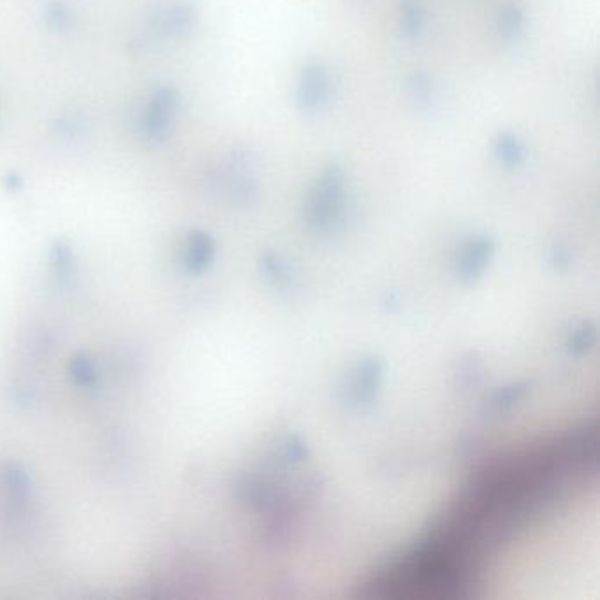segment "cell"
Here are the masks:
<instances>
[{
    "label": "cell",
    "mask_w": 600,
    "mask_h": 600,
    "mask_svg": "<svg viewBox=\"0 0 600 600\" xmlns=\"http://www.w3.org/2000/svg\"><path fill=\"white\" fill-rule=\"evenodd\" d=\"M405 92L409 99L412 100L419 109L429 111L437 104V85L435 79L428 75L426 71H412L405 76Z\"/></svg>",
    "instance_id": "52a82bcc"
},
{
    "label": "cell",
    "mask_w": 600,
    "mask_h": 600,
    "mask_svg": "<svg viewBox=\"0 0 600 600\" xmlns=\"http://www.w3.org/2000/svg\"><path fill=\"white\" fill-rule=\"evenodd\" d=\"M335 75L331 67L317 58L301 66L296 81V106L303 115H321L335 98Z\"/></svg>",
    "instance_id": "7a4b0ae2"
},
{
    "label": "cell",
    "mask_w": 600,
    "mask_h": 600,
    "mask_svg": "<svg viewBox=\"0 0 600 600\" xmlns=\"http://www.w3.org/2000/svg\"><path fill=\"white\" fill-rule=\"evenodd\" d=\"M69 374L73 377L76 386L90 389L98 382V370L94 361L87 354H76L69 363Z\"/></svg>",
    "instance_id": "9c48e42d"
},
{
    "label": "cell",
    "mask_w": 600,
    "mask_h": 600,
    "mask_svg": "<svg viewBox=\"0 0 600 600\" xmlns=\"http://www.w3.org/2000/svg\"><path fill=\"white\" fill-rule=\"evenodd\" d=\"M491 153L503 170H520L526 160L525 141L518 132L502 129L491 140Z\"/></svg>",
    "instance_id": "5b68a950"
},
{
    "label": "cell",
    "mask_w": 600,
    "mask_h": 600,
    "mask_svg": "<svg viewBox=\"0 0 600 600\" xmlns=\"http://www.w3.org/2000/svg\"><path fill=\"white\" fill-rule=\"evenodd\" d=\"M398 22L403 37L407 41H418L425 34L428 13L421 0H400Z\"/></svg>",
    "instance_id": "ba28073f"
},
{
    "label": "cell",
    "mask_w": 600,
    "mask_h": 600,
    "mask_svg": "<svg viewBox=\"0 0 600 600\" xmlns=\"http://www.w3.org/2000/svg\"><path fill=\"white\" fill-rule=\"evenodd\" d=\"M497 32L503 43H518L525 36L528 15L520 2H505L497 13Z\"/></svg>",
    "instance_id": "8992f818"
},
{
    "label": "cell",
    "mask_w": 600,
    "mask_h": 600,
    "mask_svg": "<svg viewBox=\"0 0 600 600\" xmlns=\"http://www.w3.org/2000/svg\"><path fill=\"white\" fill-rule=\"evenodd\" d=\"M217 259V242L206 231H192L181 249V266L191 275H204Z\"/></svg>",
    "instance_id": "3957f363"
},
{
    "label": "cell",
    "mask_w": 600,
    "mask_h": 600,
    "mask_svg": "<svg viewBox=\"0 0 600 600\" xmlns=\"http://www.w3.org/2000/svg\"><path fill=\"white\" fill-rule=\"evenodd\" d=\"M600 490L586 458L553 461L507 491L475 543V597L597 600Z\"/></svg>",
    "instance_id": "6da1fadb"
},
{
    "label": "cell",
    "mask_w": 600,
    "mask_h": 600,
    "mask_svg": "<svg viewBox=\"0 0 600 600\" xmlns=\"http://www.w3.org/2000/svg\"><path fill=\"white\" fill-rule=\"evenodd\" d=\"M0 493L7 511L15 514L26 511L30 501V481L20 465L5 463L0 467Z\"/></svg>",
    "instance_id": "277c9868"
}]
</instances>
